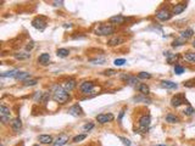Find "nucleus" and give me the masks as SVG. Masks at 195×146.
<instances>
[{"label": "nucleus", "instance_id": "nucleus-20", "mask_svg": "<svg viewBox=\"0 0 195 146\" xmlns=\"http://www.w3.org/2000/svg\"><path fill=\"white\" fill-rule=\"evenodd\" d=\"M49 61H50V55H49L48 52H44V54L39 55V57H38V62H39L40 65H48Z\"/></svg>", "mask_w": 195, "mask_h": 146}, {"label": "nucleus", "instance_id": "nucleus-16", "mask_svg": "<svg viewBox=\"0 0 195 146\" xmlns=\"http://www.w3.org/2000/svg\"><path fill=\"white\" fill-rule=\"evenodd\" d=\"M137 90H138L142 95H145V96L150 94V88H149L145 83H140V84L137 86Z\"/></svg>", "mask_w": 195, "mask_h": 146}, {"label": "nucleus", "instance_id": "nucleus-18", "mask_svg": "<svg viewBox=\"0 0 195 146\" xmlns=\"http://www.w3.org/2000/svg\"><path fill=\"white\" fill-rule=\"evenodd\" d=\"M165 56H166V58H167V62L170 64V65H173V64H176L177 62V60H178V55L177 54H172V52H165Z\"/></svg>", "mask_w": 195, "mask_h": 146}, {"label": "nucleus", "instance_id": "nucleus-45", "mask_svg": "<svg viewBox=\"0 0 195 146\" xmlns=\"http://www.w3.org/2000/svg\"><path fill=\"white\" fill-rule=\"evenodd\" d=\"M53 4H54V6H61L63 4V2H54Z\"/></svg>", "mask_w": 195, "mask_h": 146}, {"label": "nucleus", "instance_id": "nucleus-11", "mask_svg": "<svg viewBox=\"0 0 195 146\" xmlns=\"http://www.w3.org/2000/svg\"><path fill=\"white\" fill-rule=\"evenodd\" d=\"M76 86H77V82H76V79H69V80L63 82V83L61 84V88H62V89H63L65 92H67V93L72 92Z\"/></svg>", "mask_w": 195, "mask_h": 146}, {"label": "nucleus", "instance_id": "nucleus-36", "mask_svg": "<svg viewBox=\"0 0 195 146\" xmlns=\"http://www.w3.org/2000/svg\"><path fill=\"white\" fill-rule=\"evenodd\" d=\"M183 113H184L185 116H193V114H195V108H193L191 106H188V107L183 111Z\"/></svg>", "mask_w": 195, "mask_h": 146}, {"label": "nucleus", "instance_id": "nucleus-30", "mask_svg": "<svg viewBox=\"0 0 195 146\" xmlns=\"http://www.w3.org/2000/svg\"><path fill=\"white\" fill-rule=\"evenodd\" d=\"M18 73V70H11L9 72H4L2 73V78H8V77H16V74Z\"/></svg>", "mask_w": 195, "mask_h": 146}, {"label": "nucleus", "instance_id": "nucleus-26", "mask_svg": "<svg viewBox=\"0 0 195 146\" xmlns=\"http://www.w3.org/2000/svg\"><path fill=\"white\" fill-rule=\"evenodd\" d=\"M165 120H166V122L172 123V124H174V123H178V122H179V118H178V117H177V116H174V114H172V113L166 114Z\"/></svg>", "mask_w": 195, "mask_h": 146}, {"label": "nucleus", "instance_id": "nucleus-6", "mask_svg": "<svg viewBox=\"0 0 195 146\" xmlns=\"http://www.w3.org/2000/svg\"><path fill=\"white\" fill-rule=\"evenodd\" d=\"M183 104L189 105V102H188V100L185 99V95H184V94H178V95L173 96L172 100H171V105H172L173 107H179V106L183 105Z\"/></svg>", "mask_w": 195, "mask_h": 146}, {"label": "nucleus", "instance_id": "nucleus-31", "mask_svg": "<svg viewBox=\"0 0 195 146\" xmlns=\"http://www.w3.org/2000/svg\"><path fill=\"white\" fill-rule=\"evenodd\" d=\"M184 58H185V61L188 62H195V52H187L184 54Z\"/></svg>", "mask_w": 195, "mask_h": 146}, {"label": "nucleus", "instance_id": "nucleus-2", "mask_svg": "<svg viewBox=\"0 0 195 146\" xmlns=\"http://www.w3.org/2000/svg\"><path fill=\"white\" fill-rule=\"evenodd\" d=\"M115 33V27L112 24H100L95 29L96 36H111Z\"/></svg>", "mask_w": 195, "mask_h": 146}, {"label": "nucleus", "instance_id": "nucleus-22", "mask_svg": "<svg viewBox=\"0 0 195 146\" xmlns=\"http://www.w3.org/2000/svg\"><path fill=\"white\" fill-rule=\"evenodd\" d=\"M193 36H194V31H193L191 28H188V29H185V31H182L181 32V38H183L184 40L190 39Z\"/></svg>", "mask_w": 195, "mask_h": 146}, {"label": "nucleus", "instance_id": "nucleus-12", "mask_svg": "<svg viewBox=\"0 0 195 146\" xmlns=\"http://www.w3.org/2000/svg\"><path fill=\"white\" fill-rule=\"evenodd\" d=\"M67 112H69L71 116H73V117H82V116L84 114V112H83L82 107H81L78 104H75L72 107H70Z\"/></svg>", "mask_w": 195, "mask_h": 146}, {"label": "nucleus", "instance_id": "nucleus-19", "mask_svg": "<svg viewBox=\"0 0 195 146\" xmlns=\"http://www.w3.org/2000/svg\"><path fill=\"white\" fill-rule=\"evenodd\" d=\"M185 9H187V4H184V3H179V4L174 5L172 14H173V15H179V14H182Z\"/></svg>", "mask_w": 195, "mask_h": 146}, {"label": "nucleus", "instance_id": "nucleus-25", "mask_svg": "<svg viewBox=\"0 0 195 146\" xmlns=\"http://www.w3.org/2000/svg\"><path fill=\"white\" fill-rule=\"evenodd\" d=\"M28 78H30V73H28V72H20L18 71V73L16 74V77H15V79H17V80H27Z\"/></svg>", "mask_w": 195, "mask_h": 146}, {"label": "nucleus", "instance_id": "nucleus-3", "mask_svg": "<svg viewBox=\"0 0 195 146\" xmlns=\"http://www.w3.org/2000/svg\"><path fill=\"white\" fill-rule=\"evenodd\" d=\"M150 123H151V118L149 114H144L139 118V133L142 134H145L148 133L149 130V127H150Z\"/></svg>", "mask_w": 195, "mask_h": 146}, {"label": "nucleus", "instance_id": "nucleus-49", "mask_svg": "<svg viewBox=\"0 0 195 146\" xmlns=\"http://www.w3.org/2000/svg\"><path fill=\"white\" fill-rule=\"evenodd\" d=\"M33 146H39V145H33Z\"/></svg>", "mask_w": 195, "mask_h": 146}, {"label": "nucleus", "instance_id": "nucleus-5", "mask_svg": "<svg viewBox=\"0 0 195 146\" xmlns=\"http://www.w3.org/2000/svg\"><path fill=\"white\" fill-rule=\"evenodd\" d=\"M10 114H11L10 107H8L5 105L0 106V117H2V123L3 124H8L10 122Z\"/></svg>", "mask_w": 195, "mask_h": 146}, {"label": "nucleus", "instance_id": "nucleus-4", "mask_svg": "<svg viewBox=\"0 0 195 146\" xmlns=\"http://www.w3.org/2000/svg\"><path fill=\"white\" fill-rule=\"evenodd\" d=\"M172 16H173V14L168 9H166V8H162V9H160V10L156 11V18L158 21H162V22L171 20Z\"/></svg>", "mask_w": 195, "mask_h": 146}, {"label": "nucleus", "instance_id": "nucleus-38", "mask_svg": "<svg viewBox=\"0 0 195 146\" xmlns=\"http://www.w3.org/2000/svg\"><path fill=\"white\" fill-rule=\"evenodd\" d=\"M124 64H126V60H124V58H116V60L113 61V65L117 66V67H121V66H123Z\"/></svg>", "mask_w": 195, "mask_h": 146}, {"label": "nucleus", "instance_id": "nucleus-46", "mask_svg": "<svg viewBox=\"0 0 195 146\" xmlns=\"http://www.w3.org/2000/svg\"><path fill=\"white\" fill-rule=\"evenodd\" d=\"M63 27H65V28H71V27H72V24H71V23H70V24H65Z\"/></svg>", "mask_w": 195, "mask_h": 146}, {"label": "nucleus", "instance_id": "nucleus-10", "mask_svg": "<svg viewBox=\"0 0 195 146\" xmlns=\"http://www.w3.org/2000/svg\"><path fill=\"white\" fill-rule=\"evenodd\" d=\"M94 89V83L93 82H83L79 85V90L82 94H90Z\"/></svg>", "mask_w": 195, "mask_h": 146}, {"label": "nucleus", "instance_id": "nucleus-29", "mask_svg": "<svg viewBox=\"0 0 195 146\" xmlns=\"http://www.w3.org/2000/svg\"><path fill=\"white\" fill-rule=\"evenodd\" d=\"M133 101H137V102H138V101H142V102H145V104H150V102H151L150 99H148L145 95H142V94L138 95V96H134V98H133Z\"/></svg>", "mask_w": 195, "mask_h": 146}, {"label": "nucleus", "instance_id": "nucleus-15", "mask_svg": "<svg viewBox=\"0 0 195 146\" xmlns=\"http://www.w3.org/2000/svg\"><path fill=\"white\" fill-rule=\"evenodd\" d=\"M161 86L164 88V89H177L178 84L174 83V82H171V80H162Z\"/></svg>", "mask_w": 195, "mask_h": 146}, {"label": "nucleus", "instance_id": "nucleus-1", "mask_svg": "<svg viewBox=\"0 0 195 146\" xmlns=\"http://www.w3.org/2000/svg\"><path fill=\"white\" fill-rule=\"evenodd\" d=\"M70 99H71L70 93L65 92L62 88H61V85H56V90H55L54 94H53V100H54L55 102L60 104V105H63V104H66Z\"/></svg>", "mask_w": 195, "mask_h": 146}, {"label": "nucleus", "instance_id": "nucleus-28", "mask_svg": "<svg viewBox=\"0 0 195 146\" xmlns=\"http://www.w3.org/2000/svg\"><path fill=\"white\" fill-rule=\"evenodd\" d=\"M56 55L59 57H67L70 55V50L69 49H65V48H61V49H57L56 50Z\"/></svg>", "mask_w": 195, "mask_h": 146}, {"label": "nucleus", "instance_id": "nucleus-41", "mask_svg": "<svg viewBox=\"0 0 195 146\" xmlns=\"http://www.w3.org/2000/svg\"><path fill=\"white\" fill-rule=\"evenodd\" d=\"M43 95H44V93H42V92H37L36 93V95H34V100L36 101H42L43 100Z\"/></svg>", "mask_w": 195, "mask_h": 146}, {"label": "nucleus", "instance_id": "nucleus-47", "mask_svg": "<svg viewBox=\"0 0 195 146\" xmlns=\"http://www.w3.org/2000/svg\"><path fill=\"white\" fill-rule=\"evenodd\" d=\"M155 146H166V145H164V144H160V145H155Z\"/></svg>", "mask_w": 195, "mask_h": 146}, {"label": "nucleus", "instance_id": "nucleus-8", "mask_svg": "<svg viewBox=\"0 0 195 146\" xmlns=\"http://www.w3.org/2000/svg\"><path fill=\"white\" fill-rule=\"evenodd\" d=\"M32 26H33L36 29H38V31L43 32L48 24H46V21L43 17H36L33 21H32Z\"/></svg>", "mask_w": 195, "mask_h": 146}, {"label": "nucleus", "instance_id": "nucleus-27", "mask_svg": "<svg viewBox=\"0 0 195 146\" xmlns=\"http://www.w3.org/2000/svg\"><path fill=\"white\" fill-rule=\"evenodd\" d=\"M89 61L93 65H104V64H106V58L105 57H95V58H90Z\"/></svg>", "mask_w": 195, "mask_h": 146}, {"label": "nucleus", "instance_id": "nucleus-14", "mask_svg": "<svg viewBox=\"0 0 195 146\" xmlns=\"http://www.w3.org/2000/svg\"><path fill=\"white\" fill-rule=\"evenodd\" d=\"M127 20H128V18L124 17V16H122V15H116V16L110 17L109 22H110V23H113V24H123Z\"/></svg>", "mask_w": 195, "mask_h": 146}, {"label": "nucleus", "instance_id": "nucleus-43", "mask_svg": "<svg viewBox=\"0 0 195 146\" xmlns=\"http://www.w3.org/2000/svg\"><path fill=\"white\" fill-rule=\"evenodd\" d=\"M33 46H34V42H30V43H28V45L26 46V50H27V51H30L32 49H33Z\"/></svg>", "mask_w": 195, "mask_h": 146}, {"label": "nucleus", "instance_id": "nucleus-40", "mask_svg": "<svg viewBox=\"0 0 195 146\" xmlns=\"http://www.w3.org/2000/svg\"><path fill=\"white\" fill-rule=\"evenodd\" d=\"M94 128V124L93 123H85L84 126H83V130L84 132H89V130H91Z\"/></svg>", "mask_w": 195, "mask_h": 146}, {"label": "nucleus", "instance_id": "nucleus-23", "mask_svg": "<svg viewBox=\"0 0 195 146\" xmlns=\"http://www.w3.org/2000/svg\"><path fill=\"white\" fill-rule=\"evenodd\" d=\"M38 140L42 144H54V139H53L51 135H39Z\"/></svg>", "mask_w": 195, "mask_h": 146}, {"label": "nucleus", "instance_id": "nucleus-42", "mask_svg": "<svg viewBox=\"0 0 195 146\" xmlns=\"http://www.w3.org/2000/svg\"><path fill=\"white\" fill-rule=\"evenodd\" d=\"M115 73H116L115 70H106V71H104V76H113Z\"/></svg>", "mask_w": 195, "mask_h": 146}, {"label": "nucleus", "instance_id": "nucleus-17", "mask_svg": "<svg viewBox=\"0 0 195 146\" xmlns=\"http://www.w3.org/2000/svg\"><path fill=\"white\" fill-rule=\"evenodd\" d=\"M11 128L14 129V132H18L21 128H22V121L20 117H16L11 121Z\"/></svg>", "mask_w": 195, "mask_h": 146}, {"label": "nucleus", "instance_id": "nucleus-24", "mask_svg": "<svg viewBox=\"0 0 195 146\" xmlns=\"http://www.w3.org/2000/svg\"><path fill=\"white\" fill-rule=\"evenodd\" d=\"M121 43H123V39L120 37V36H115V37H112L110 40H109V45L110 46H115V45H118V44H121Z\"/></svg>", "mask_w": 195, "mask_h": 146}, {"label": "nucleus", "instance_id": "nucleus-44", "mask_svg": "<svg viewBox=\"0 0 195 146\" xmlns=\"http://www.w3.org/2000/svg\"><path fill=\"white\" fill-rule=\"evenodd\" d=\"M124 116V110H122L121 112H120V116H118V121L121 122V120H122V117Z\"/></svg>", "mask_w": 195, "mask_h": 146}, {"label": "nucleus", "instance_id": "nucleus-21", "mask_svg": "<svg viewBox=\"0 0 195 146\" xmlns=\"http://www.w3.org/2000/svg\"><path fill=\"white\" fill-rule=\"evenodd\" d=\"M14 56H15L16 60H20V61H23V60H28V58H30V54L28 51H26V52H16Z\"/></svg>", "mask_w": 195, "mask_h": 146}, {"label": "nucleus", "instance_id": "nucleus-7", "mask_svg": "<svg viewBox=\"0 0 195 146\" xmlns=\"http://www.w3.org/2000/svg\"><path fill=\"white\" fill-rule=\"evenodd\" d=\"M115 120V116L112 113H100L96 116V121L99 122L100 124H105L109 122H112Z\"/></svg>", "mask_w": 195, "mask_h": 146}, {"label": "nucleus", "instance_id": "nucleus-39", "mask_svg": "<svg viewBox=\"0 0 195 146\" xmlns=\"http://www.w3.org/2000/svg\"><path fill=\"white\" fill-rule=\"evenodd\" d=\"M118 139L122 141V144L124 145V146H131L132 145V142H131V140L129 139H127V138H124V136H118Z\"/></svg>", "mask_w": 195, "mask_h": 146}, {"label": "nucleus", "instance_id": "nucleus-34", "mask_svg": "<svg viewBox=\"0 0 195 146\" xmlns=\"http://www.w3.org/2000/svg\"><path fill=\"white\" fill-rule=\"evenodd\" d=\"M37 83H38L37 78H34V79H27V80H24V86H34V85H37Z\"/></svg>", "mask_w": 195, "mask_h": 146}, {"label": "nucleus", "instance_id": "nucleus-48", "mask_svg": "<svg viewBox=\"0 0 195 146\" xmlns=\"http://www.w3.org/2000/svg\"><path fill=\"white\" fill-rule=\"evenodd\" d=\"M193 46H194V48H195V40H194V42H193Z\"/></svg>", "mask_w": 195, "mask_h": 146}, {"label": "nucleus", "instance_id": "nucleus-9", "mask_svg": "<svg viewBox=\"0 0 195 146\" xmlns=\"http://www.w3.org/2000/svg\"><path fill=\"white\" fill-rule=\"evenodd\" d=\"M121 79L124 80L128 85H132V86H138L140 83H139V78L138 77H134V76H128V74H122L121 76Z\"/></svg>", "mask_w": 195, "mask_h": 146}, {"label": "nucleus", "instance_id": "nucleus-32", "mask_svg": "<svg viewBox=\"0 0 195 146\" xmlns=\"http://www.w3.org/2000/svg\"><path fill=\"white\" fill-rule=\"evenodd\" d=\"M185 42H187V40H184L183 38H181V37H179V38H177V39H174V40H173L172 46H173V48H176V46H182V45H184V44H185Z\"/></svg>", "mask_w": 195, "mask_h": 146}, {"label": "nucleus", "instance_id": "nucleus-35", "mask_svg": "<svg viewBox=\"0 0 195 146\" xmlns=\"http://www.w3.org/2000/svg\"><path fill=\"white\" fill-rule=\"evenodd\" d=\"M184 71H185V68H184L183 66H181V65H176V66H174V73H176V74L181 76V74L184 73Z\"/></svg>", "mask_w": 195, "mask_h": 146}, {"label": "nucleus", "instance_id": "nucleus-37", "mask_svg": "<svg viewBox=\"0 0 195 146\" xmlns=\"http://www.w3.org/2000/svg\"><path fill=\"white\" fill-rule=\"evenodd\" d=\"M138 78L139 79H150L151 74L148 73V72H140V73H138Z\"/></svg>", "mask_w": 195, "mask_h": 146}, {"label": "nucleus", "instance_id": "nucleus-33", "mask_svg": "<svg viewBox=\"0 0 195 146\" xmlns=\"http://www.w3.org/2000/svg\"><path fill=\"white\" fill-rule=\"evenodd\" d=\"M87 136H88V135H87L85 133H84V134H78V135H76V136L72 139V141L77 144V142H81V141H83L84 139H87Z\"/></svg>", "mask_w": 195, "mask_h": 146}, {"label": "nucleus", "instance_id": "nucleus-13", "mask_svg": "<svg viewBox=\"0 0 195 146\" xmlns=\"http://www.w3.org/2000/svg\"><path fill=\"white\" fill-rule=\"evenodd\" d=\"M67 141H69V135L67 134H65V133H62V134H60L55 140H54V146H63V145H66L67 144Z\"/></svg>", "mask_w": 195, "mask_h": 146}]
</instances>
